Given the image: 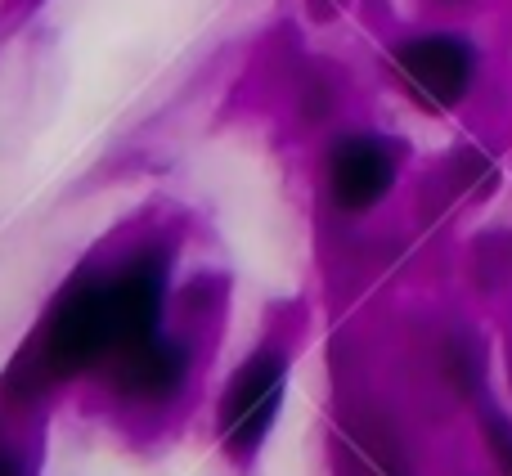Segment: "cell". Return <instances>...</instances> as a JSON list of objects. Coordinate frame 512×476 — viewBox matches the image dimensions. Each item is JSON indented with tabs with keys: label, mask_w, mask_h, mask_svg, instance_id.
<instances>
[{
	"label": "cell",
	"mask_w": 512,
	"mask_h": 476,
	"mask_svg": "<svg viewBox=\"0 0 512 476\" xmlns=\"http://www.w3.org/2000/svg\"><path fill=\"white\" fill-rule=\"evenodd\" d=\"M405 81L427 99L432 108H450L468 95L472 81V50L454 36H423V41H409L396 54Z\"/></svg>",
	"instance_id": "cell-1"
},
{
	"label": "cell",
	"mask_w": 512,
	"mask_h": 476,
	"mask_svg": "<svg viewBox=\"0 0 512 476\" xmlns=\"http://www.w3.org/2000/svg\"><path fill=\"white\" fill-rule=\"evenodd\" d=\"M391 167L382 158V149L373 144H346L342 158H337V189H342L346 203H369L387 189Z\"/></svg>",
	"instance_id": "cell-2"
}]
</instances>
